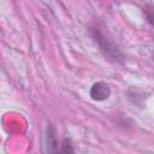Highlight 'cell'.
<instances>
[{
  "label": "cell",
  "instance_id": "6da1fadb",
  "mask_svg": "<svg viewBox=\"0 0 154 154\" xmlns=\"http://www.w3.org/2000/svg\"><path fill=\"white\" fill-rule=\"evenodd\" d=\"M109 94H111V89L108 84L105 82L94 83L90 89V96L94 100H105L109 96Z\"/></svg>",
  "mask_w": 154,
  "mask_h": 154
}]
</instances>
